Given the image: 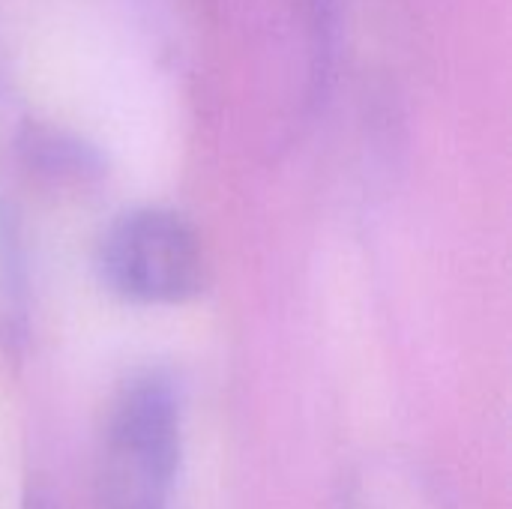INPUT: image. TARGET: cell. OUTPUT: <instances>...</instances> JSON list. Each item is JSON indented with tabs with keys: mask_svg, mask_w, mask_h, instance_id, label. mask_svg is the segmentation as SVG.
<instances>
[{
	"mask_svg": "<svg viewBox=\"0 0 512 509\" xmlns=\"http://www.w3.org/2000/svg\"><path fill=\"white\" fill-rule=\"evenodd\" d=\"M96 267L111 294L141 306L186 303L207 282L198 231L165 207L120 213L99 240Z\"/></svg>",
	"mask_w": 512,
	"mask_h": 509,
	"instance_id": "obj_2",
	"label": "cell"
},
{
	"mask_svg": "<svg viewBox=\"0 0 512 509\" xmlns=\"http://www.w3.org/2000/svg\"><path fill=\"white\" fill-rule=\"evenodd\" d=\"M24 509H54L48 504V498L45 495H39V492H30L27 498H24Z\"/></svg>",
	"mask_w": 512,
	"mask_h": 509,
	"instance_id": "obj_3",
	"label": "cell"
},
{
	"mask_svg": "<svg viewBox=\"0 0 512 509\" xmlns=\"http://www.w3.org/2000/svg\"><path fill=\"white\" fill-rule=\"evenodd\" d=\"M180 399L165 372H138L114 396L96 462L99 509H171L180 471Z\"/></svg>",
	"mask_w": 512,
	"mask_h": 509,
	"instance_id": "obj_1",
	"label": "cell"
}]
</instances>
